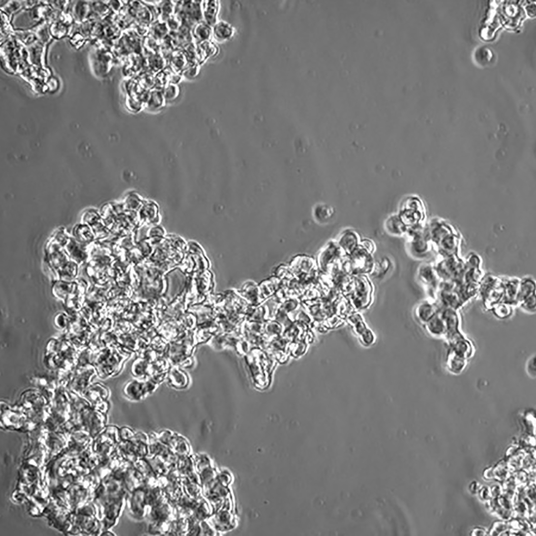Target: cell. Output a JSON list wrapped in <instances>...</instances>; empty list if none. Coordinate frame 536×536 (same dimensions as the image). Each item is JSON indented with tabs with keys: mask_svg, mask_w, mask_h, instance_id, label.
<instances>
[{
	"mask_svg": "<svg viewBox=\"0 0 536 536\" xmlns=\"http://www.w3.org/2000/svg\"><path fill=\"white\" fill-rule=\"evenodd\" d=\"M372 254V253L360 244L351 254L347 255L349 257L343 264L345 271L354 276L371 274L375 264Z\"/></svg>",
	"mask_w": 536,
	"mask_h": 536,
	"instance_id": "cell-1",
	"label": "cell"
},
{
	"mask_svg": "<svg viewBox=\"0 0 536 536\" xmlns=\"http://www.w3.org/2000/svg\"><path fill=\"white\" fill-rule=\"evenodd\" d=\"M334 212L332 208L327 207H320V217L318 218L319 220L322 222L329 220L333 216Z\"/></svg>",
	"mask_w": 536,
	"mask_h": 536,
	"instance_id": "cell-13",
	"label": "cell"
},
{
	"mask_svg": "<svg viewBox=\"0 0 536 536\" xmlns=\"http://www.w3.org/2000/svg\"><path fill=\"white\" fill-rule=\"evenodd\" d=\"M158 384L147 376L144 378H137L126 384L124 393L131 400L140 401L155 391Z\"/></svg>",
	"mask_w": 536,
	"mask_h": 536,
	"instance_id": "cell-2",
	"label": "cell"
},
{
	"mask_svg": "<svg viewBox=\"0 0 536 536\" xmlns=\"http://www.w3.org/2000/svg\"><path fill=\"white\" fill-rule=\"evenodd\" d=\"M167 376L168 382L174 389L177 390L185 389L189 384V377H188L185 372L181 370L180 367H178L177 365H174L170 369Z\"/></svg>",
	"mask_w": 536,
	"mask_h": 536,
	"instance_id": "cell-6",
	"label": "cell"
},
{
	"mask_svg": "<svg viewBox=\"0 0 536 536\" xmlns=\"http://www.w3.org/2000/svg\"><path fill=\"white\" fill-rule=\"evenodd\" d=\"M354 283V290L351 297L352 303L358 309H363L370 304L372 287L369 281L363 275L356 276Z\"/></svg>",
	"mask_w": 536,
	"mask_h": 536,
	"instance_id": "cell-3",
	"label": "cell"
},
{
	"mask_svg": "<svg viewBox=\"0 0 536 536\" xmlns=\"http://www.w3.org/2000/svg\"><path fill=\"white\" fill-rule=\"evenodd\" d=\"M432 311L431 306L428 303H423L416 307L415 315L420 321L427 322L431 318Z\"/></svg>",
	"mask_w": 536,
	"mask_h": 536,
	"instance_id": "cell-9",
	"label": "cell"
},
{
	"mask_svg": "<svg viewBox=\"0 0 536 536\" xmlns=\"http://www.w3.org/2000/svg\"><path fill=\"white\" fill-rule=\"evenodd\" d=\"M384 229L390 235L400 237L405 236L408 227L402 222L401 218L392 216L386 221Z\"/></svg>",
	"mask_w": 536,
	"mask_h": 536,
	"instance_id": "cell-7",
	"label": "cell"
},
{
	"mask_svg": "<svg viewBox=\"0 0 536 536\" xmlns=\"http://www.w3.org/2000/svg\"><path fill=\"white\" fill-rule=\"evenodd\" d=\"M150 363L139 357L134 361L132 366V373L137 378H144L147 375Z\"/></svg>",
	"mask_w": 536,
	"mask_h": 536,
	"instance_id": "cell-8",
	"label": "cell"
},
{
	"mask_svg": "<svg viewBox=\"0 0 536 536\" xmlns=\"http://www.w3.org/2000/svg\"><path fill=\"white\" fill-rule=\"evenodd\" d=\"M204 11V16L207 23L213 24L215 21L217 6L215 2H209Z\"/></svg>",
	"mask_w": 536,
	"mask_h": 536,
	"instance_id": "cell-11",
	"label": "cell"
},
{
	"mask_svg": "<svg viewBox=\"0 0 536 536\" xmlns=\"http://www.w3.org/2000/svg\"><path fill=\"white\" fill-rule=\"evenodd\" d=\"M199 28L200 32L202 33H197V37L203 39L209 38L211 33L209 27L206 25H200Z\"/></svg>",
	"mask_w": 536,
	"mask_h": 536,
	"instance_id": "cell-14",
	"label": "cell"
},
{
	"mask_svg": "<svg viewBox=\"0 0 536 536\" xmlns=\"http://www.w3.org/2000/svg\"><path fill=\"white\" fill-rule=\"evenodd\" d=\"M336 242L345 255L351 254L361 243L358 233L350 229L344 231Z\"/></svg>",
	"mask_w": 536,
	"mask_h": 536,
	"instance_id": "cell-4",
	"label": "cell"
},
{
	"mask_svg": "<svg viewBox=\"0 0 536 536\" xmlns=\"http://www.w3.org/2000/svg\"><path fill=\"white\" fill-rule=\"evenodd\" d=\"M214 34L217 39L223 40L230 37L232 31L229 25L221 22L218 23L215 27Z\"/></svg>",
	"mask_w": 536,
	"mask_h": 536,
	"instance_id": "cell-10",
	"label": "cell"
},
{
	"mask_svg": "<svg viewBox=\"0 0 536 536\" xmlns=\"http://www.w3.org/2000/svg\"><path fill=\"white\" fill-rule=\"evenodd\" d=\"M342 255H345L342 252L337 242H331L327 244L323 251L321 253L319 263L322 269L325 270L327 267L337 260H339Z\"/></svg>",
	"mask_w": 536,
	"mask_h": 536,
	"instance_id": "cell-5",
	"label": "cell"
},
{
	"mask_svg": "<svg viewBox=\"0 0 536 536\" xmlns=\"http://www.w3.org/2000/svg\"><path fill=\"white\" fill-rule=\"evenodd\" d=\"M360 341L363 345L366 346H371L375 341V337L372 332L366 329L360 335Z\"/></svg>",
	"mask_w": 536,
	"mask_h": 536,
	"instance_id": "cell-12",
	"label": "cell"
}]
</instances>
